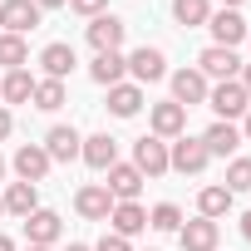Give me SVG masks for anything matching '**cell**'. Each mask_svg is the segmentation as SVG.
Instances as JSON below:
<instances>
[{
    "label": "cell",
    "instance_id": "obj_5",
    "mask_svg": "<svg viewBox=\"0 0 251 251\" xmlns=\"http://www.w3.org/2000/svg\"><path fill=\"white\" fill-rule=\"evenodd\" d=\"M128 74H133V84H158V79H168L163 50H158V45H138V50L128 54Z\"/></svg>",
    "mask_w": 251,
    "mask_h": 251
},
{
    "label": "cell",
    "instance_id": "obj_2",
    "mask_svg": "<svg viewBox=\"0 0 251 251\" xmlns=\"http://www.w3.org/2000/svg\"><path fill=\"white\" fill-rule=\"evenodd\" d=\"M207 163H212V153L202 148V138H173L168 143V168L173 173H182V177H197V173H207Z\"/></svg>",
    "mask_w": 251,
    "mask_h": 251
},
{
    "label": "cell",
    "instance_id": "obj_28",
    "mask_svg": "<svg viewBox=\"0 0 251 251\" xmlns=\"http://www.w3.org/2000/svg\"><path fill=\"white\" fill-rule=\"evenodd\" d=\"M0 64H5V74L30 64V50H25V40H20V35H0Z\"/></svg>",
    "mask_w": 251,
    "mask_h": 251
},
{
    "label": "cell",
    "instance_id": "obj_12",
    "mask_svg": "<svg viewBox=\"0 0 251 251\" xmlns=\"http://www.w3.org/2000/svg\"><path fill=\"white\" fill-rule=\"evenodd\" d=\"M10 168H15V177H20V182H35V187H40V182H45V173H50L54 163H50V153H45L40 143H25V148H15V163H10Z\"/></svg>",
    "mask_w": 251,
    "mask_h": 251
},
{
    "label": "cell",
    "instance_id": "obj_22",
    "mask_svg": "<svg viewBox=\"0 0 251 251\" xmlns=\"http://www.w3.org/2000/svg\"><path fill=\"white\" fill-rule=\"evenodd\" d=\"M123 74H128V59H123L118 50H113V54H94V64H89V79L103 84V89L123 84Z\"/></svg>",
    "mask_w": 251,
    "mask_h": 251
},
{
    "label": "cell",
    "instance_id": "obj_21",
    "mask_svg": "<svg viewBox=\"0 0 251 251\" xmlns=\"http://www.w3.org/2000/svg\"><path fill=\"white\" fill-rule=\"evenodd\" d=\"M138 108H143V84H128V79H123V84L108 89V113H113V118H133Z\"/></svg>",
    "mask_w": 251,
    "mask_h": 251
},
{
    "label": "cell",
    "instance_id": "obj_30",
    "mask_svg": "<svg viewBox=\"0 0 251 251\" xmlns=\"http://www.w3.org/2000/svg\"><path fill=\"white\" fill-rule=\"evenodd\" d=\"M222 187H226L231 197H236V192H251V158H231V163H226V182H222Z\"/></svg>",
    "mask_w": 251,
    "mask_h": 251
},
{
    "label": "cell",
    "instance_id": "obj_25",
    "mask_svg": "<svg viewBox=\"0 0 251 251\" xmlns=\"http://www.w3.org/2000/svg\"><path fill=\"white\" fill-rule=\"evenodd\" d=\"M35 84H40V79H35L30 69H10L5 79H0V99H5V103H30V99H35Z\"/></svg>",
    "mask_w": 251,
    "mask_h": 251
},
{
    "label": "cell",
    "instance_id": "obj_23",
    "mask_svg": "<svg viewBox=\"0 0 251 251\" xmlns=\"http://www.w3.org/2000/svg\"><path fill=\"white\" fill-rule=\"evenodd\" d=\"M0 202H5V212H10V217H20V222H25V217L40 207V187H35V182H10Z\"/></svg>",
    "mask_w": 251,
    "mask_h": 251
},
{
    "label": "cell",
    "instance_id": "obj_31",
    "mask_svg": "<svg viewBox=\"0 0 251 251\" xmlns=\"http://www.w3.org/2000/svg\"><path fill=\"white\" fill-rule=\"evenodd\" d=\"M69 10H74V15H84V20H94V15H103V10H108V0H69Z\"/></svg>",
    "mask_w": 251,
    "mask_h": 251
},
{
    "label": "cell",
    "instance_id": "obj_14",
    "mask_svg": "<svg viewBox=\"0 0 251 251\" xmlns=\"http://www.w3.org/2000/svg\"><path fill=\"white\" fill-rule=\"evenodd\" d=\"M103 187L113 192V202H138V192H143V173H138L133 163H113Z\"/></svg>",
    "mask_w": 251,
    "mask_h": 251
},
{
    "label": "cell",
    "instance_id": "obj_43",
    "mask_svg": "<svg viewBox=\"0 0 251 251\" xmlns=\"http://www.w3.org/2000/svg\"><path fill=\"white\" fill-rule=\"evenodd\" d=\"M0 217H5V202H0Z\"/></svg>",
    "mask_w": 251,
    "mask_h": 251
},
{
    "label": "cell",
    "instance_id": "obj_19",
    "mask_svg": "<svg viewBox=\"0 0 251 251\" xmlns=\"http://www.w3.org/2000/svg\"><path fill=\"white\" fill-rule=\"evenodd\" d=\"M217 222H207V217H197V222H182L177 226V241H182V251H217Z\"/></svg>",
    "mask_w": 251,
    "mask_h": 251
},
{
    "label": "cell",
    "instance_id": "obj_33",
    "mask_svg": "<svg viewBox=\"0 0 251 251\" xmlns=\"http://www.w3.org/2000/svg\"><path fill=\"white\" fill-rule=\"evenodd\" d=\"M10 128H15V118H10V108H0V143L10 138Z\"/></svg>",
    "mask_w": 251,
    "mask_h": 251
},
{
    "label": "cell",
    "instance_id": "obj_39",
    "mask_svg": "<svg viewBox=\"0 0 251 251\" xmlns=\"http://www.w3.org/2000/svg\"><path fill=\"white\" fill-rule=\"evenodd\" d=\"M69 251H94V246H84V241H69Z\"/></svg>",
    "mask_w": 251,
    "mask_h": 251
},
{
    "label": "cell",
    "instance_id": "obj_44",
    "mask_svg": "<svg viewBox=\"0 0 251 251\" xmlns=\"http://www.w3.org/2000/svg\"><path fill=\"white\" fill-rule=\"evenodd\" d=\"M246 40H251V35H246Z\"/></svg>",
    "mask_w": 251,
    "mask_h": 251
},
{
    "label": "cell",
    "instance_id": "obj_1",
    "mask_svg": "<svg viewBox=\"0 0 251 251\" xmlns=\"http://www.w3.org/2000/svg\"><path fill=\"white\" fill-rule=\"evenodd\" d=\"M207 103H212V113H217L222 123H231V118H246L251 94L241 89V79H226V84H212V89H207Z\"/></svg>",
    "mask_w": 251,
    "mask_h": 251
},
{
    "label": "cell",
    "instance_id": "obj_20",
    "mask_svg": "<svg viewBox=\"0 0 251 251\" xmlns=\"http://www.w3.org/2000/svg\"><path fill=\"white\" fill-rule=\"evenodd\" d=\"M202 148H207L212 158H231V153L241 148V128H236V123H222V118H217L212 128L202 133Z\"/></svg>",
    "mask_w": 251,
    "mask_h": 251
},
{
    "label": "cell",
    "instance_id": "obj_37",
    "mask_svg": "<svg viewBox=\"0 0 251 251\" xmlns=\"http://www.w3.org/2000/svg\"><path fill=\"white\" fill-rule=\"evenodd\" d=\"M241 236H246V241H251V212H246V217H241Z\"/></svg>",
    "mask_w": 251,
    "mask_h": 251
},
{
    "label": "cell",
    "instance_id": "obj_6",
    "mask_svg": "<svg viewBox=\"0 0 251 251\" xmlns=\"http://www.w3.org/2000/svg\"><path fill=\"white\" fill-rule=\"evenodd\" d=\"M133 168H138L143 177H163V173H173V168H168V143L153 138V133H143V138L133 143Z\"/></svg>",
    "mask_w": 251,
    "mask_h": 251
},
{
    "label": "cell",
    "instance_id": "obj_3",
    "mask_svg": "<svg viewBox=\"0 0 251 251\" xmlns=\"http://www.w3.org/2000/svg\"><path fill=\"white\" fill-rule=\"evenodd\" d=\"M197 74L212 84H226V79H236L241 74V59H236V50H222V45H207L202 54H197Z\"/></svg>",
    "mask_w": 251,
    "mask_h": 251
},
{
    "label": "cell",
    "instance_id": "obj_41",
    "mask_svg": "<svg viewBox=\"0 0 251 251\" xmlns=\"http://www.w3.org/2000/svg\"><path fill=\"white\" fill-rule=\"evenodd\" d=\"M25 251H54V246H25Z\"/></svg>",
    "mask_w": 251,
    "mask_h": 251
},
{
    "label": "cell",
    "instance_id": "obj_24",
    "mask_svg": "<svg viewBox=\"0 0 251 251\" xmlns=\"http://www.w3.org/2000/svg\"><path fill=\"white\" fill-rule=\"evenodd\" d=\"M231 202H236V197H231V192H226L222 182H207V187L197 192V217L217 222V217H226V212H231Z\"/></svg>",
    "mask_w": 251,
    "mask_h": 251
},
{
    "label": "cell",
    "instance_id": "obj_13",
    "mask_svg": "<svg viewBox=\"0 0 251 251\" xmlns=\"http://www.w3.org/2000/svg\"><path fill=\"white\" fill-rule=\"evenodd\" d=\"M59 231H64V222H59V212H50V207H35V212L25 217V241H30V246H54Z\"/></svg>",
    "mask_w": 251,
    "mask_h": 251
},
{
    "label": "cell",
    "instance_id": "obj_29",
    "mask_svg": "<svg viewBox=\"0 0 251 251\" xmlns=\"http://www.w3.org/2000/svg\"><path fill=\"white\" fill-rule=\"evenodd\" d=\"M148 226H153V231H177V226H182V207H177V202H158V207L148 212Z\"/></svg>",
    "mask_w": 251,
    "mask_h": 251
},
{
    "label": "cell",
    "instance_id": "obj_35",
    "mask_svg": "<svg viewBox=\"0 0 251 251\" xmlns=\"http://www.w3.org/2000/svg\"><path fill=\"white\" fill-rule=\"evenodd\" d=\"M236 79H241V89L251 94V64H241V74H236Z\"/></svg>",
    "mask_w": 251,
    "mask_h": 251
},
{
    "label": "cell",
    "instance_id": "obj_40",
    "mask_svg": "<svg viewBox=\"0 0 251 251\" xmlns=\"http://www.w3.org/2000/svg\"><path fill=\"white\" fill-rule=\"evenodd\" d=\"M236 5H241V0H222V10H236Z\"/></svg>",
    "mask_w": 251,
    "mask_h": 251
},
{
    "label": "cell",
    "instance_id": "obj_42",
    "mask_svg": "<svg viewBox=\"0 0 251 251\" xmlns=\"http://www.w3.org/2000/svg\"><path fill=\"white\" fill-rule=\"evenodd\" d=\"M0 182H5V158H0Z\"/></svg>",
    "mask_w": 251,
    "mask_h": 251
},
{
    "label": "cell",
    "instance_id": "obj_4",
    "mask_svg": "<svg viewBox=\"0 0 251 251\" xmlns=\"http://www.w3.org/2000/svg\"><path fill=\"white\" fill-rule=\"evenodd\" d=\"M40 5H35V0H0V25H5V35H30L35 25H40Z\"/></svg>",
    "mask_w": 251,
    "mask_h": 251
},
{
    "label": "cell",
    "instance_id": "obj_27",
    "mask_svg": "<svg viewBox=\"0 0 251 251\" xmlns=\"http://www.w3.org/2000/svg\"><path fill=\"white\" fill-rule=\"evenodd\" d=\"M64 99H69V94H64V79H40L30 103H35L40 113H54V108H64Z\"/></svg>",
    "mask_w": 251,
    "mask_h": 251
},
{
    "label": "cell",
    "instance_id": "obj_26",
    "mask_svg": "<svg viewBox=\"0 0 251 251\" xmlns=\"http://www.w3.org/2000/svg\"><path fill=\"white\" fill-rule=\"evenodd\" d=\"M173 20L187 25V30L207 25V20H212V0H173Z\"/></svg>",
    "mask_w": 251,
    "mask_h": 251
},
{
    "label": "cell",
    "instance_id": "obj_36",
    "mask_svg": "<svg viewBox=\"0 0 251 251\" xmlns=\"http://www.w3.org/2000/svg\"><path fill=\"white\" fill-rule=\"evenodd\" d=\"M40 10H59V5H69V0H35Z\"/></svg>",
    "mask_w": 251,
    "mask_h": 251
},
{
    "label": "cell",
    "instance_id": "obj_34",
    "mask_svg": "<svg viewBox=\"0 0 251 251\" xmlns=\"http://www.w3.org/2000/svg\"><path fill=\"white\" fill-rule=\"evenodd\" d=\"M241 143H251V108H246V118H241Z\"/></svg>",
    "mask_w": 251,
    "mask_h": 251
},
{
    "label": "cell",
    "instance_id": "obj_15",
    "mask_svg": "<svg viewBox=\"0 0 251 251\" xmlns=\"http://www.w3.org/2000/svg\"><path fill=\"white\" fill-rule=\"evenodd\" d=\"M74 64H79V54H74V45H64V40H54V45L40 50V69H45V79H69Z\"/></svg>",
    "mask_w": 251,
    "mask_h": 251
},
{
    "label": "cell",
    "instance_id": "obj_10",
    "mask_svg": "<svg viewBox=\"0 0 251 251\" xmlns=\"http://www.w3.org/2000/svg\"><path fill=\"white\" fill-rule=\"evenodd\" d=\"M207 30H212V45H222V50H236V45L251 35V25H246L236 10H212Z\"/></svg>",
    "mask_w": 251,
    "mask_h": 251
},
{
    "label": "cell",
    "instance_id": "obj_7",
    "mask_svg": "<svg viewBox=\"0 0 251 251\" xmlns=\"http://www.w3.org/2000/svg\"><path fill=\"white\" fill-rule=\"evenodd\" d=\"M74 212H79L84 222H108V212H113V192H108L103 182H84V187L74 192Z\"/></svg>",
    "mask_w": 251,
    "mask_h": 251
},
{
    "label": "cell",
    "instance_id": "obj_17",
    "mask_svg": "<svg viewBox=\"0 0 251 251\" xmlns=\"http://www.w3.org/2000/svg\"><path fill=\"white\" fill-rule=\"evenodd\" d=\"M108 226H113V236H138V231H148V212L138 207V202H113V212H108Z\"/></svg>",
    "mask_w": 251,
    "mask_h": 251
},
{
    "label": "cell",
    "instance_id": "obj_18",
    "mask_svg": "<svg viewBox=\"0 0 251 251\" xmlns=\"http://www.w3.org/2000/svg\"><path fill=\"white\" fill-rule=\"evenodd\" d=\"M79 158H84L94 173H108V168L118 163V138H108V133H94V138H84Z\"/></svg>",
    "mask_w": 251,
    "mask_h": 251
},
{
    "label": "cell",
    "instance_id": "obj_8",
    "mask_svg": "<svg viewBox=\"0 0 251 251\" xmlns=\"http://www.w3.org/2000/svg\"><path fill=\"white\" fill-rule=\"evenodd\" d=\"M148 123H153V138H163V143H173V138H182V128H187V108L182 103H153L148 108Z\"/></svg>",
    "mask_w": 251,
    "mask_h": 251
},
{
    "label": "cell",
    "instance_id": "obj_9",
    "mask_svg": "<svg viewBox=\"0 0 251 251\" xmlns=\"http://www.w3.org/2000/svg\"><path fill=\"white\" fill-rule=\"evenodd\" d=\"M123 35H128V25H123L118 15H94L89 20V45H94V54H113L118 45H123Z\"/></svg>",
    "mask_w": 251,
    "mask_h": 251
},
{
    "label": "cell",
    "instance_id": "obj_32",
    "mask_svg": "<svg viewBox=\"0 0 251 251\" xmlns=\"http://www.w3.org/2000/svg\"><path fill=\"white\" fill-rule=\"evenodd\" d=\"M94 251H133V241H128V236H113V231H103Z\"/></svg>",
    "mask_w": 251,
    "mask_h": 251
},
{
    "label": "cell",
    "instance_id": "obj_38",
    "mask_svg": "<svg viewBox=\"0 0 251 251\" xmlns=\"http://www.w3.org/2000/svg\"><path fill=\"white\" fill-rule=\"evenodd\" d=\"M0 251H15V241H10V236H0Z\"/></svg>",
    "mask_w": 251,
    "mask_h": 251
},
{
    "label": "cell",
    "instance_id": "obj_16",
    "mask_svg": "<svg viewBox=\"0 0 251 251\" xmlns=\"http://www.w3.org/2000/svg\"><path fill=\"white\" fill-rule=\"evenodd\" d=\"M207 79L197 74V69H177L173 74V103H182V108H197V103H207Z\"/></svg>",
    "mask_w": 251,
    "mask_h": 251
},
{
    "label": "cell",
    "instance_id": "obj_11",
    "mask_svg": "<svg viewBox=\"0 0 251 251\" xmlns=\"http://www.w3.org/2000/svg\"><path fill=\"white\" fill-rule=\"evenodd\" d=\"M45 153H50V163H74L79 158V148H84V138L74 133V123H54V128L45 133V143H40Z\"/></svg>",
    "mask_w": 251,
    "mask_h": 251
}]
</instances>
